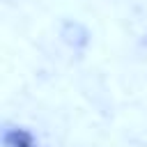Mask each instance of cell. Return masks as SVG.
Instances as JSON below:
<instances>
[{"label": "cell", "mask_w": 147, "mask_h": 147, "mask_svg": "<svg viewBox=\"0 0 147 147\" xmlns=\"http://www.w3.org/2000/svg\"><path fill=\"white\" fill-rule=\"evenodd\" d=\"M2 142L5 147H39L37 138L28 131V129H5L2 133Z\"/></svg>", "instance_id": "1"}]
</instances>
